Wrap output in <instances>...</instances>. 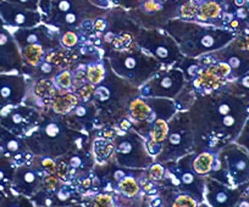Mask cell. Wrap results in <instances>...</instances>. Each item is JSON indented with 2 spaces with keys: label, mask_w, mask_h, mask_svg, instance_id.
Masks as SVG:
<instances>
[{
  "label": "cell",
  "mask_w": 249,
  "mask_h": 207,
  "mask_svg": "<svg viewBox=\"0 0 249 207\" xmlns=\"http://www.w3.org/2000/svg\"><path fill=\"white\" fill-rule=\"evenodd\" d=\"M93 135L69 127L64 116L52 110L42 112L37 127L23 137L28 149L35 156L61 158L68 152L83 147H92Z\"/></svg>",
  "instance_id": "cell-1"
},
{
  "label": "cell",
  "mask_w": 249,
  "mask_h": 207,
  "mask_svg": "<svg viewBox=\"0 0 249 207\" xmlns=\"http://www.w3.org/2000/svg\"><path fill=\"white\" fill-rule=\"evenodd\" d=\"M160 30L174 38L182 55L187 58H199L222 49L237 37L236 33L226 28L181 18H172Z\"/></svg>",
  "instance_id": "cell-2"
},
{
  "label": "cell",
  "mask_w": 249,
  "mask_h": 207,
  "mask_svg": "<svg viewBox=\"0 0 249 207\" xmlns=\"http://www.w3.org/2000/svg\"><path fill=\"white\" fill-rule=\"evenodd\" d=\"M137 96H140V88L119 77L107 61V76L102 83L95 85L92 101L97 108L100 127L116 126L127 116L131 100Z\"/></svg>",
  "instance_id": "cell-3"
},
{
  "label": "cell",
  "mask_w": 249,
  "mask_h": 207,
  "mask_svg": "<svg viewBox=\"0 0 249 207\" xmlns=\"http://www.w3.org/2000/svg\"><path fill=\"white\" fill-rule=\"evenodd\" d=\"M104 58L119 77L137 88L142 87L162 68L157 59L143 51L137 44L124 50H110L104 53Z\"/></svg>",
  "instance_id": "cell-4"
},
{
  "label": "cell",
  "mask_w": 249,
  "mask_h": 207,
  "mask_svg": "<svg viewBox=\"0 0 249 207\" xmlns=\"http://www.w3.org/2000/svg\"><path fill=\"white\" fill-rule=\"evenodd\" d=\"M209 177L227 187H239L249 183V155L241 145L227 144L216 154Z\"/></svg>",
  "instance_id": "cell-5"
},
{
  "label": "cell",
  "mask_w": 249,
  "mask_h": 207,
  "mask_svg": "<svg viewBox=\"0 0 249 207\" xmlns=\"http://www.w3.org/2000/svg\"><path fill=\"white\" fill-rule=\"evenodd\" d=\"M195 135L188 111H178L169 121V132L161 152L154 159L155 162L165 163L177 161L193 152Z\"/></svg>",
  "instance_id": "cell-6"
},
{
  "label": "cell",
  "mask_w": 249,
  "mask_h": 207,
  "mask_svg": "<svg viewBox=\"0 0 249 207\" xmlns=\"http://www.w3.org/2000/svg\"><path fill=\"white\" fill-rule=\"evenodd\" d=\"M195 152L186 155L177 161L165 162V178L159 185L175 189L190 194L199 204L204 202L205 178L197 175L192 167Z\"/></svg>",
  "instance_id": "cell-7"
},
{
  "label": "cell",
  "mask_w": 249,
  "mask_h": 207,
  "mask_svg": "<svg viewBox=\"0 0 249 207\" xmlns=\"http://www.w3.org/2000/svg\"><path fill=\"white\" fill-rule=\"evenodd\" d=\"M114 160L119 166L132 170H147L155 162L145 147V140L136 130H119L112 139Z\"/></svg>",
  "instance_id": "cell-8"
},
{
  "label": "cell",
  "mask_w": 249,
  "mask_h": 207,
  "mask_svg": "<svg viewBox=\"0 0 249 207\" xmlns=\"http://www.w3.org/2000/svg\"><path fill=\"white\" fill-rule=\"evenodd\" d=\"M135 43L143 51L157 59L162 67L175 66L183 58L174 38L160 28H141L135 37Z\"/></svg>",
  "instance_id": "cell-9"
},
{
  "label": "cell",
  "mask_w": 249,
  "mask_h": 207,
  "mask_svg": "<svg viewBox=\"0 0 249 207\" xmlns=\"http://www.w3.org/2000/svg\"><path fill=\"white\" fill-rule=\"evenodd\" d=\"M187 80L179 68L162 67L148 82L140 87V96L165 97L175 100L186 85Z\"/></svg>",
  "instance_id": "cell-10"
},
{
  "label": "cell",
  "mask_w": 249,
  "mask_h": 207,
  "mask_svg": "<svg viewBox=\"0 0 249 207\" xmlns=\"http://www.w3.org/2000/svg\"><path fill=\"white\" fill-rule=\"evenodd\" d=\"M42 112L25 104H20L9 106L3 111L0 116V126L23 138L37 127Z\"/></svg>",
  "instance_id": "cell-11"
},
{
  "label": "cell",
  "mask_w": 249,
  "mask_h": 207,
  "mask_svg": "<svg viewBox=\"0 0 249 207\" xmlns=\"http://www.w3.org/2000/svg\"><path fill=\"white\" fill-rule=\"evenodd\" d=\"M11 32L20 49L27 45H40L47 51L61 48L59 31L43 22L36 27L18 28L11 30Z\"/></svg>",
  "instance_id": "cell-12"
},
{
  "label": "cell",
  "mask_w": 249,
  "mask_h": 207,
  "mask_svg": "<svg viewBox=\"0 0 249 207\" xmlns=\"http://www.w3.org/2000/svg\"><path fill=\"white\" fill-rule=\"evenodd\" d=\"M23 65L21 50L13 32L0 17V73H22Z\"/></svg>",
  "instance_id": "cell-13"
},
{
  "label": "cell",
  "mask_w": 249,
  "mask_h": 207,
  "mask_svg": "<svg viewBox=\"0 0 249 207\" xmlns=\"http://www.w3.org/2000/svg\"><path fill=\"white\" fill-rule=\"evenodd\" d=\"M204 178V201L210 207H234L246 188V184L234 188L227 187L209 175Z\"/></svg>",
  "instance_id": "cell-14"
},
{
  "label": "cell",
  "mask_w": 249,
  "mask_h": 207,
  "mask_svg": "<svg viewBox=\"0 0 249 207\" xmlns=\"http://www.w3.org/2000/svg\"><path fill=\"white\" fill-rule=\"evenodd\" d=\"M83 196L72 184L62 183L61 187L53 192L38 190L31 200L36 207H62L72 206V205L83 204Z\"/></svg>",
  "instance_id": "cell-15"
},
{
  "label": "cell",
  "mask_w": 249,
  "mask_h": 207,
  "mask_svg": "<svg viewBox=\"0 0 249 207\" xmlns=\"http://www.w3.org/2000/svg\"><path fill=\"white\" fill-rule=\"evenodd\" d=\"M0 17L10 30L36 27L43 22L42 14L39 11L28 10L5 0L0 3Z\"/></svg>",
  "instance_id": "cell-16"
},
{
  "label": "cell",
  "mask_w": 249,
  "mask_h": 207,
  "mask_svg": "<svg viewBox=\"0 0 249 207\" xmlns=\"http://www.w3.org/2000/svg\"><path fill=\"white\" fill-rule=\"evenodd\" d=\"M30 78L22 73H0V96L6 106L23 104Z\"/></svg>",
  "instance_id": "cell-17"
},
{
  "label": "cell",
  "mask_w": 249,
  "mask_h": 207,
  "mask_svg": "<svg viewBox=\"0 0 249 207\" xmlns=\"http://www.w3.org/2000/svg\"><path fill=\"white\" fill-rule=\"evenodd\" d=\"M0 151L16 166L32 161L35 155L30 151L25 139L0 126Z\"/></svg>",
  "instance_id": "cell-18"
},
{
  "label": "cell",
  "mask_w": 249,
  "mask_h": 207,
  "mask_svg": "<svg viewBox=\"0 0 249 207\" xmlns=\"http://www.w3.org/2000/svg\"><path fill=\"white\" fill-rule=\"evenodd\" d=\"M44 175L45 173L32 162L18 166L11 183V189L16 194L32 197L40 189Z\"/></svg>",
  "instance_id": "cell-19"
},
{
  "label": "cell",
  "mask_w": 249,
  "mask_h": 207,
  "mask_svg": "<svg viewBox=\"0 0 249 207\" xmlns=\"http://www.w3.org/2000/svg\"><path fill=\"white\" fill-rule=\"evenodd\" d=\"M69 127L80 132L93 135L94 130L100 127L98 121V111L93 102H78V105L69 115L64 116ZM94 137V135H93Z\"/></svg>",
  "instance_id": "cell-20"
},
{
  "label": "cell",
  "mask_w": 249,
  "mask_h": 207,
  "mask_svg": "<svg viewBox=\"0 0 249 207\" xmlns=\"http://www.w3.org/2000/svg\"><path fill=\"white\" fill-rule=\"evenodd\" d=\"M145 99L152 108L153 122L155 120H164L169 122L177 112L174 100L165 99V97H145Z\"/></svg>",
  "instance_id": "cell-21"
},
{
  "label": "cell",
  "mask_w": 249,
  "mask_h": 207,
  "mask_svg": "<svg viewBox=\"0 0 249 207\" xmlns=\"http://www.w3.org/2000/svg\"><path fill=\"white\" fill-rule=\"evenodd\" d=\"M80 99L73 92L57 93L52 100L50 110L60 116H66L78 105Z\"/></svg>",
  "instance_id": "cell-22"
},
{
  "label": "cell",
  "mask_w": 249,
  "mask_h": 207,
  "mask_svg": "<svg viewBox=\"0 0 249 207\" xmlns=\"http://www.w3.org/2000/svg\"><path fill=\"white\" fill-rule=\"evenodd\" d=\"M92 151L93 156L95 159V162L98 165L109 162L112 160L115 152V145L112 140L104 139L100 137H94L92 142Z\"/></svg>",
  "instance_id": "cell-23"
},
{
  "label": "cell",
  "mask_w": 249,
  "mask_h": 207,
  "mask_svg": "<svg viewBox=\"0 0 249 207\" xmlns=\"http://www.w3.org/2000/svg\"><path fill=\"white\" fill-rule=\"evenodd\" d=\"M216 154L212 151H202L196 154L192 162V167L195 170V172L197 175H202V177L209 175L213 168H214L215 160H216Z\"/></svg>",
  "instance_id": "cell-24"
},
{
  "label": "cell",
  "mask_w": 249,
  "mask_h": 207,
  "mask_svg": "<svg viewBox=\"0 0 249 207\" xmlns=\"http://www.w3.org/2000/svg\"><path fill=\"white\" fill-rule=\"evenodd\" d=\"M107 59L103 58L100 61L97 63H92L87 65V72H86V78L87 82L93 85H98L99 83L103 82V80L107 76Z\"/></svg>",
  "instance_id": "cell-25"
},
{
  "label": "cell",
  "mask_w": 249,
  "mask_h": 207,
  "mask_svg": "<svg viewBox=\"0 0 249 207\" xmlns=\"http://www.w3.org/2000/svg\"><path fill=\"white\" fill-rule=\"evenodd\" d=\"M174 67L179 68L182 71L187 82H192L197 77L199 71L202 70L198 58H187V56H183Z\"/></svg>",
  "instance_id": "cell-26"
},
{
  "label": "cell",
  "mask_w": 249,
  "mask_h": 207,
  "mask_svg": "<svg viewBox=\"0 0 249 207\" xmlns=\"http://www.w3.org/2000/svg\"><path fill=\"white\" fill-rule=\"evenodd\" d=\"M16 167L18 166L13 161L9 160L8 158H5L0 151V184L11 187Z\"/></svg>",
  "instance_id": "cell-27"
},
{
  "label": "cell",
  "mask_w": 249,
  "mask_h": 207,
  "mask_svg": "<svg viewBox=\"0 0 249 207\" xmlns=\"http://www.w3.org/2000/svg\"><path fill=\"white\" fill-rule=\"evenodd\" d=\"M55 88L59 93L62 92H72L73 89V77L70 68L61 70L54 78H53Z\"/></svg>",
  "instance_id": "cell-28"
},
{
  "label": "cell",
  "mask_w": 249,
  "mask_h": 207,
  "mask_svg": "<svg viewBox=\"0 0 249 207\" xmlns=\"http://www.w3.org/2000/svg\"><path fill=\"white\" fill-rule=\"evenodd\" d=\"M0 207H36V205L33 204L31 197L13 191L0 202Z\"/></svg>",
  "instance_id": "cell-29"
},
{
  "label": "cell",
  "mask_w": 249,
  "mask_h": 207,
  "mask_svg": "<svg viewBox=\"0 0 249 207\" xmlns=\"http://www.w3.org/2000/svg\"><path fill=\"white\" fill-rule=\"evenodd\" d=\"M94 90H95V85L86 82L83 83V84L76 87L72 92L77 95V97L80 99L81 102H92L93 95H94Z\"/></svg>",
  "instance_id": "cell-30"
},
{
  "label": "cell",
  "mask_w": 249,
  "mask_h": 207,
  "mask_svg": "<svg viewBox=\"0 0 249 207\" xmlns=\"http://www.w3.org/2000/svg\"><path fill=\"white\" fill-rule=\"evenodd\" d=\"M165 166L164 163L154 162L149 168H147V177L155 183H161L165 178Z\"/></svg>",
  "instance_id": "cell-31"
},
{
  "label": "cell",
  "mask_w": 249,
  "mask_h": 207,
  "mask_svg": "<svg viewBox=\"0 0 249 207\" xmlns=\"http://www.w3.org/2000/svg\"><path fill=\"white\" fill-rule=\"evenodd\" d=\"M114 6H120L124 10H132L137 9L141 5L140 0H112Z\"/></svg>",
  "instance_id": "cell-32"
},
{
  "label": "cell",
  "mask_w": 249,
  "mask_h": 207,
  "mask_svg": "<svg viewBox=\"0 0 249 207\" xmlns=\"http://www.w3.org/2000/svg\"><path fill=\"white\" fill-rule=\"evenodd\" d=\"M5 1L16 4L32 11H38V3H39V0H5Z\"/></svg>",
  "instance_id": "cell-33"
},
{
  "label": "cell",
  "mask_w": 249,
  "mask_h": 207,
  "mask_svg": "<svg viewBox=\"0 0 249 207\" xmlns=\"http://www.w3.org/2000/svg\"><path fill=\"white\" fill-rule=\"evenodd\" d=\"M90 3L94 4L95 6L98 8H102V9H110L114 6L112 4V0H89Z\"/></svg>",
  "instance_id": "cell-34"
},
{
  "label": "cell",
  "mask_w": 249,
  "mask_h": 207,
  "mask_svg": "<svg viewBox=\"0 0 249 207\" xmlns=\"http://www.w3.org/2000/svg\"><path fill=\"white\" fill-rule=\"evenodd\" d=\"M10 192H13V189L11 187H8V185H1L0 184V202L3 201L6 196H8Z\"/></svg>",
  "instance_id": "cell-35"
},
{
  "label": "cell",
  "mask_w": 249,
  "mask_h": 207,
  "mask_svg": "<svg viewBox=\"0 0 249 207\" xmlns=\"http://www.w3.org/2000/svg\"><path fill=\"white\" fill-rule=\"evenodd\" d=\"M234 207H249V197L244 196L238 200V202H237V205Z\"/></svg>",
  "instance_id": "cell-36"
},
{
  "label": "cell",
  "mask_w": 249,
  "mask_h": 207,
  "mask_svg": "<svg viewBox=\"0 0 249 207\" xmlns=\"http://www.w3.org/2000/svg\"><path fill=\"white\" fill-rule=\"evenodd\" d=\"M6 108H9V106H6L5 104H4L3 99H1V96H0V116H1V113H3V111L5 110Z\"/></svg>",
  "instance_id": "cell-37"
},
{
  "label": "cell",
  "mask_w": 249,
  "mask_h": 207,
  "mask_svg": "<svg viewBox=\"0 0 249 207\" xmlns=\"http://www.w3.org/2000/svg\"><path fill=\"white\" fill-rule=\"evenodd\" d=\"M62 207H85L83 204H77V205H72V206H62Z\"/></svg>",
  "instance_id": "cell-38"
},
{
  "label": "cell",
  "mask_w": 249,
  "mask_h": 207,
  "mask_svg": "<svg viewBox=\"0 0 249 207\" xmlns=\"http://www.w3.org/2000/svg\"><path fill=\"white\" fill-rule=\"evenodd\" d=\"M198 207H210V206L208 204H205V202H202V204L198 205Z\"/></svg>",
  "instance_id": "cell-39"
},
{
  "label": "cell",
  "mask_w": 249,
  "mask_h": 207,
  "mask_svg": "<svg viewBox=\"0 0 249 207\" xmlns=\"http://www.w3.org/2000/svg\"><path fill=\"white\" fill-rule=\"evenodd\" d=\"M143 1H147V0H140V3H141V4H142Z\"/></svg>",
  "instance_id": "cell-40"
},
{
  "label": "cell",
  "mask_w": 249,
  "mask_h": 207,
  "mask_svg": "<svg viewBox=\"0 0 249 207\" xmlns=\"http://www.w3.org/2000/svg\"><path fill=\"white\" fill-rule=\"evenodd\" d=\"M1 1H3V0H0V3H1Z\"/></svg>",
  "instance_id": "cell-41"
}]
</instances>
